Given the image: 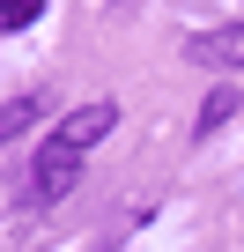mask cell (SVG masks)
I'll return each instance as SVG.
<instances>
[{
	"instance_id": "cell-3",
	"label": "cell",
	"mask_w": 244,
	"mask_h": 252,
	"mask_svg": "<svg viewBox=\"0 0 244 252\" xmlns=\"http://www.w3.org/2000/svg\"><path fill=\"white\" fill-rule=\"evenodd\" d=\"M37 119H45V96H8L0 104V141H23Z\"/></svg>"
},
{
	"instance_id": "cell-5",
	"label": "cell",
	"mask_w": 244,
	"mask_h": 252,
	"mask_svg": "<svg viewBox=\"0 0 244 252\" xmlns=\"http://www.w3.org/2000/svg\"><path fill=\"white\" fill-rule=\"evenodd\" d=\"M45 15V0H0V30H30Z\"/></svg>"
},
{
	"instance_id": "cell-1",
	"label": "cell",
	"mask_w": 244,
	"mask_h": 252,
	"mask_svg": "<svg viewBox=\"0 0 244 252\" xmlns=\"http://www.w3.org/2000/svg\"><path fill=\"white\" fill-rule=\"evenodd\" d=\"M118 126V104H81L74 119H59L52 134H45V149L30 156V208H52V200H67L74 186H81V156Z\"/></svg>"
},
{
	"instance_id": "cell-2",
	"label": "cell",
	"mask_w": 244,
	"mask_h": 252,
	"mask_svg": "<svg viewBox=\"0 0 244 252\" xmlns=\"http://www.w3.org/2000/svg\"><path fill=\"white\" fill-rule=\"evenodd\" d=\"M185 60H200V67H222V74H237V67H244V23H215V30H200V37L185 45Z\"/></svg>"
},
{
	"instance_id": "cell-4",
	"label": "cell",
	"mask_w": 244,
	"mask_h": 252,
	"mask_svg": "<svg viewBox=\"0 0 244 252\" xmlns=\"http://www.w3.org/2000/svg\"><path fill=\"white\" fill-rule=\"evenodd\" d=\"M237 104H244L237 89H215V96L200 104V119H192V141H207V134H222V126L237 119Z\"/></svg>"
}]
</instances>
